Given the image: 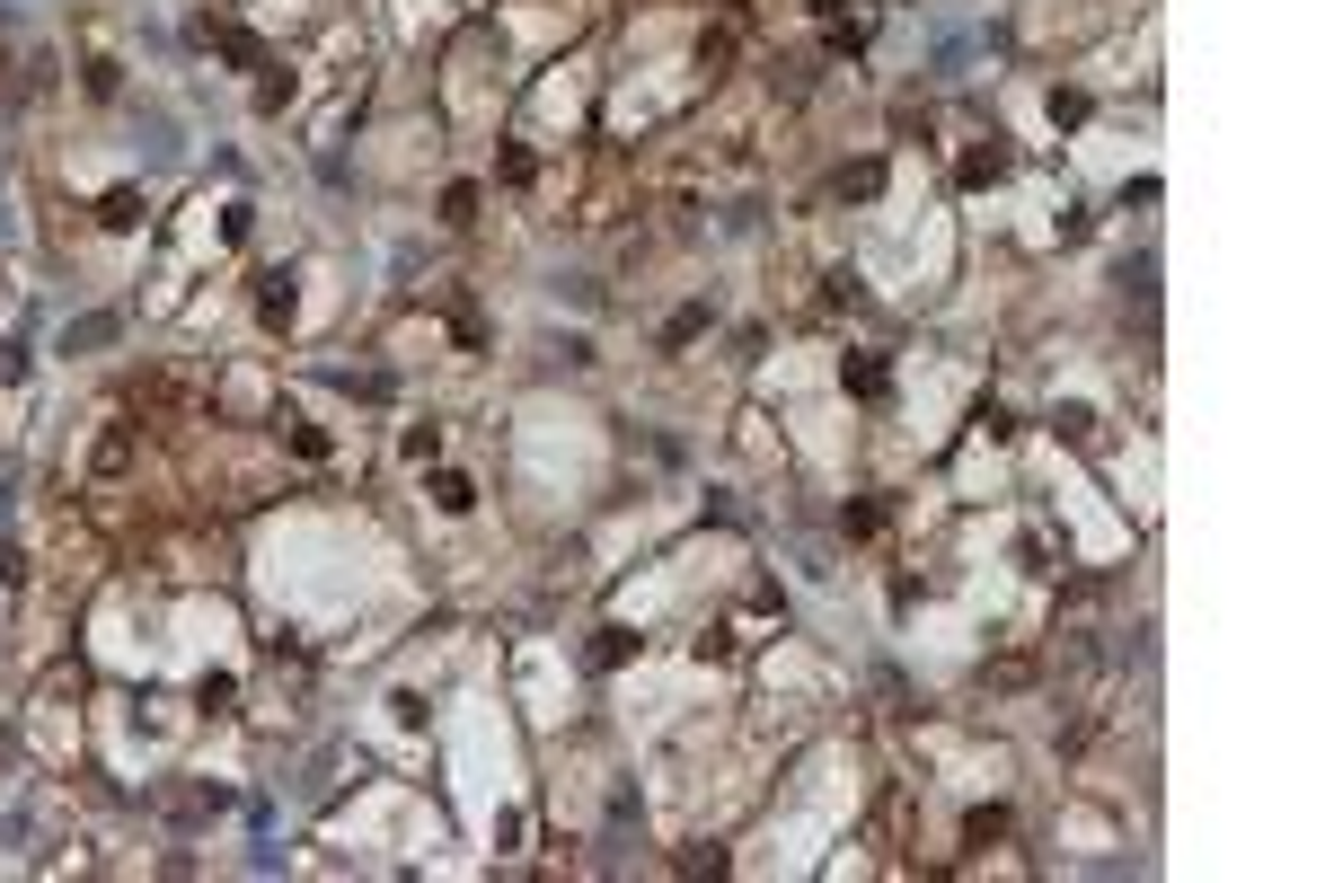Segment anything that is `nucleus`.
<instances>
[{"label": "nucleus", "instance_id": "nucleus-1", "mask_svg": "<svg viewBox=\"0 0 1325 883\" xmlns=\"http://www.w3.org/2000/svg\"><path fill=\"white\" fill-rule=\"evenodd\" d=\"M999 177H1008V142L989 133V142H972V151H963V186L981 194V186H999Z\"/></svg>", "mask_w": 1325, "mask_h": 883}, {"label": "nucleus", "instance_id": "nucleus-2", "mask_svg": "<svg viewBox=\"0 0 1325 883\" xmlns=\"http://www.w3.org/2000/svg\"><path fill=\"white\" fill-rule=\"evenodd\" d=\"M292 310H301L292 275H265V292H256V318H265V327H292Z\"/></svg>", "mask_w": 1325, "mask_h": 883}, {"label": "nucleus", "instance_id": "nucleus-3", "mask_svg": "<svg viewBox=\"0 0 1325 883\" xmlns=\"http://www.w3.org/2000/svg\"><path fill=\"white\" fill-rule=\"evenodd\" d=\"M989 840H1008V804H972L963 812V848H989Z\"/></svg>", "mask_w": 1325, "mask_h": 883}, {"label": "nucleus", "instance_id": "nucleus-4", "mask_svg": "<svg viewBox=\"0 0 1325 883\" xmlns=\"http://www.w3.org/2000/svg\"><path fill=\"white\" fill-rule=\"evenodd\" d=\"M132 468V425H106V442H98V478H124Z\"/></svg>", "mask_w": 1325, "mask_h": 883}, {"label": "nucleus", "instance_id": "nucleus-5", "mask_svg": "<svg viewBox=\"0 0 1325 883\" xmlns=\"http://www.w3.org/2000/svg\"><path fill=\"white\" fill-rule=\"evenodd\" d=\"M98 222H106V230H142V194H132V186H115V194L98 203Z\"/></svg>", "mask_w": 1325, "mask_h": 883}, {"label": "nucleus", "instance_id": "nucleus-6", "mask_svg": "<svg viewBox=\"0 0 1325 883\" xmlns=\"http://www.w3.org/2000/svg\"><path fill=\"white\" fill-rule=\"evenodd\" d=\"M840 380H848V398H884V363H875V354H857V363H840Z\"/></svg>", "mask_w": 1325, "mask_h": 883}, {"label": "nucleus", "instance_id": "nucleus-7", "mask_svg": "<svg viewBox=\"0 0 1325 883\" xmlns=\"http://www.w3.org/2000/svg\"><path fill=\"white\" fill-rule=\"evenodd\" d=\"M433 504H442V513H469V504H478V487L459 478V468H442V478H433Z\"/></svg>", "mask_w": 1325, "mask_h": 883}, {"label": "nucleus", "instance_id": "nucleus-8", "mask_svg": "<svg viewBox=\"0 0 1325 883\" xmlns=\"http://www.w3.org/2000/svg\"><path fill=\"white\" fill-rule=\"evenodd\" d=\"M204 36H213V45L230 53V62H248V72H256V62H265V53H256V36H239V27H204Z\"/></svg>", "mask_w": 1325, "mask_h": 883}, {"label": "nucleus", "instance_id": "nucleus-9", "mask_svg": "<svg viewBox=\"0 0 1325 883\" xmlns=\"http://www.w3.org/2000/svg\"><path fill=\"white\" fill-rule=\"evenodd\" d=\"M1051 433H1070V442H1087V433H1096V416H1087V406L1070 398V406H1051Z\"/></svg>", "mask_w": 1325, "mask_h": 883}, {"label": "nucleus", "instance_id": "nucleus-10", "mask_svg": "<svg viewBox=\"0 0 1325 883\" xmlns=\"http://www.w3.org/2000/svg\"><path fill=\"white\" fill-rule=\"evenodd\" d=\"M972 425H981V433H989V442H1008V433H1017V425H1008V406H999V398H981V406H972Z\"/></svg>", "mask_w": 1325, "mask_h": 883}, {"label": "nucleus", "instance_id": "nucleus-11", "mask_svg": "<svg viewBox=\"0 0 1325 883\" xmlns=\"http://www.w3.org/2000/svg\"><path fill=\"white\" fill-rule=\"evenodd\" d=\"M875 186H884V168H875V160H857V168H840V194H875Z\"/></svg>", "mask_w": 1325, "mask_h": 883}, {"label": "nucleus", "instance_id": "nucleus-12", "mask_svg": "<svg viewBox=\"0 0 1325 883\" xmlns=\"http://www.w3.org/2000/svg\"><path fill=\"white\" fill-rule=\"evenodd\" d=\"M0 583H27V548H18V539H0Z\"/></svg>", "mask_w": 1325, "mask_h": 883}, {"label": "nucleus", "instance_id": "nucleus-13", "mask_svg": "<svg viewBox=\"0 0 1325 883\" xmlns=\"http://www.w3.org/2000/svg\"><path fill=\"white\" fill-rule=\"evenodd\" d=\"M813 10H822V18H840V0H813Z\"/></svg>", "mask_w": 1325, "mask_h": 883}]
</instances>
